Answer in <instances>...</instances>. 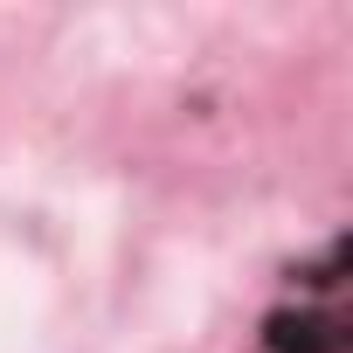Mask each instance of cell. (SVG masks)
<instances>
[{
    "label": "cell",
    "mask_w": 353,
    "mask_h": 353,
    "mask_svg": "<svg viewBox=\"0 0 353 353\" xmlns=\"http://www.w3.org/2000/svg\"><path fill=\"white\" fill-rule=\"evenodd\" d=\"M263 353H339V319L332 312H284L263 339Z\"/></svg>",
    "instance_id": "cell-1"
}]
</instances>
